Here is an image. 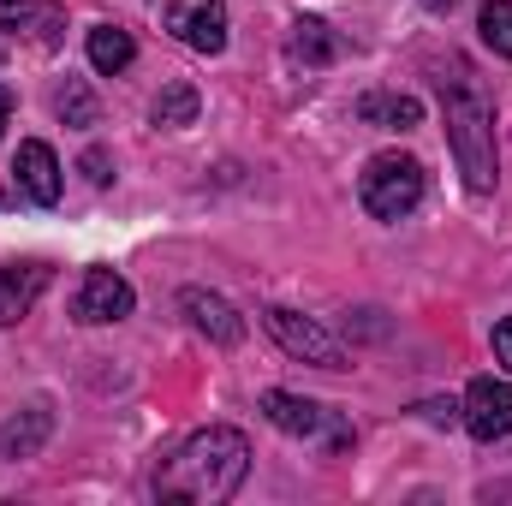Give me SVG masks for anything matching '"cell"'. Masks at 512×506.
<instances>
[{
	"label": "cell",
	"mask_w": 512,
	"mask_h": 506,
	"mask_svg": "<svg viewBox=\"0 0 512 506\" xmlns=\"http://www.w3.org/2000/svg\"><path fill=\"white\" fill-rule=\"evenodd\" d=\"M423 6H429V12H453L459 0H423Z\"/></svg>",
	"instance_id": "cell-22"
},
{
	"label": "cell",
	"mask_w": 512,
	"mask_h": 506,
	"mask_svg": "<svg viewBox=\"0 0 512 506\" xmlns=\"http://www.w3.org/2000/svg\"><path fill=\"white\" fill-rule=\"evenodd\" d=\"M6 120H12V90L0 84V131H6Z\"/></svg>",
	"instance_id": "cell-21"
},
{
	"label": "cell",
	"mask_w": 512,
	"mask_h": 506,
	"mask_svg": "<svg viewBox=\"0 0 512 506\" xmlns=\"http://www.w3.org/2000/svg\"><path fill=\"white\" fill-rule=\"evenodd\" d=\"M477 30H483V42H489L501 60H512V0H483Z\"/></svg>",
	"instance_id": "cell-16"
},
{
	"label": "cell",
	"mask_w": 512,
	"mask_h": 506,
	"mask_svg": "<svg viewBox=\"0 0 512 506\" xmlns=\"http://www.w3.org/2000/svg\"><path fill=\"white\" fill-rule=\"evenodd\" d=\"M131 60H137V42H131V30H120V24H96L90 30V66L96 72H126Z\"/></svg>",
	"instance_id": "cell-13"
},
{
	"label": "cell",
	"mask_w": 512,
	"mask_h": 506,
	"mask_svg": "<svg viewBox=\"0 0 512 506\" xmlns=\"http://www.w3.org/2000/svg\"><path fill=\"white\" fill-rule=\"evenodd\" d=\"M262 417L280 429V435H304V441H328V453H346L352 447V423L340 417V411H328V405H316V399H304V393H286V387H274V393H262Z\"/></svg>",
	"instance_id": "cell-4"
},
{
	"label": "cell",
	"mask_w": 512,
	"mask_h": 506,
	"mask_svg": "<svg viewBox=\"0 0 512 506\" xmlns=\"http://www.w3.org/2000/svg\"><path fill=\"white\" fill-rule=\"evenodd\" d=\"M292 54L310 60V66H322V60L340 54V42H334V30H328L322 18H298V24H292Z\"/></svg>",
	"instance_id": "cell-14"
},
{
	"label": "cell",
	"mask_w": 512,
	"mask_h": 506,
	"mask_svg": "<svg viewBox=\"0 0 512 506\" xmlns=\"http://www.w3.org/2000/svg\"><path fill=\"white\" fill-rule=\"evenodd\" d=\"M72 316L90 322V328L120 322V316H131V286L114 274V268H90L84 286H78V298H72Z\"/></svg>",
	"instance_id": "cell-8"
},
{
	"label": "cell",
	"mask_w": 512,
	"mask_h": 506,
	"mask_svg": "<svg viewBox=\"0 0 512 506\" xmlns=\"http://www.w3.org/2000/svg\"><path fill=\"white\" fill-rule=\"evenodd\" d=\"M358 197L376 221H399L423 203V161L417 155H399V149H382L364 161V179H358Z\"/></svg>",
	"instance_id": "cell-3"
},
{
	"label": "cell",
	"mask_w": 512,
	"mask_h": 506,
	"mask_svg": "<svg viewBox=\"0 0 512 506\" xmlns=\"http://www.w3.org/2000/svg\"><path fill=\"white\" fill-rule=\"evenodd\" d=\"M465 429L477 441H501L512 435V381L501 376H477L465 387Z\"/></svg>",
	"instance_id": "cell-7"
},
{
	"label": "cell",
	"mask_w": 512,
	"mask_h": 506,
	"mask_svg": "<svg viewBox=\"0 0 512 506\" xmlns=\"http://www.w3.org/2000/svg\"><path fill=\"white\" fill-rule=\"evenodd\" d=\"M268 334L292 352V358H304V364H322V370H346V346L328 334V328H316L310 316H298V310H286V304H274L268 310Z\"/></svg>",
	"instance_id": "cell-5"
},
{
	"label": "cell",
	"mask_w": 512,
	"mask_h": 506,
	"mask_svg": "<svg viewBox=\"0 0 512 506\" xmlns=\"http://www.w3.org/2000/svg\"><path fill=\"white\" fill-rule=\"evenodd\" d=\"M167 30L197 48V54H221L227 48V6L221 0H173L167 6Z\"/></svg>",
	"instance_id": "cell-6"
},
{
	"label": "cell",
	"mask_w": 512,
	"mask_h": 506,
	"mask_svg": "<svg viewBox=\"0 0 512 506\" xmlns=\"http://www.w3.org/2000/svg\"><path fill=\"white\" fill-rule=\"evenodd\" d=\"M48 286V262H0V328H12Z\"/></svg>",
	"instance_id": "cell-11"
},
{
	"label": "cell",
	"mask_w": 512,
	"mask_h": 506,
	"mask_svg": "<svg viewBox=\"0 0 512 506\" xmlns=\"http://www.w3.org/2000/svg\"><path fill=\"white\" fill-rule=\"evenodd\" d=\"M495 358H501V370H512V316L495 328Z\"/></svg>",
	"instance_id": "cell-20"
},
{
	"label": "cell",
	"mask_w": 512,
	"mask_h": 506,
	"mask_svg": "<svg viewBox=\"0 0 512 506\" xmlns=\"http://www.w3.org/2000/svg\"><path fill=\"white\" fill-rule=\"evenodd\" d=\"M245 471H251V441L239 429H203V435H191L167 459V471L155 477V495L161 501L215 506V501H227V495H239Z\"/></svg>",
	"instance_id": "cell-2"
},
{
	"label": "cell",
	"mask_w": 512,
	"mask_h": 506,
	"mask_svg": "<svg viewBox=\"0 0 512 506\" xmlns=\"http://www.w3.org/2000/svg\"><path fill=\"white\" fill-rule=\"evenodd\" d=\"M358 114H364V120H376V126H393V131H411L417 120H423V108H417L411 96H364V102H358Z\"/></svg>",
	"instance_id": "cell-15"
},
{
	"label": "cell",
	"mask_w": 512,
	"mask_h": 506,
	"mask_svg": "<svg viewBox=\"0 0 512 506\" xmlns=\"http://www.w3.org/2000/svg\"><path fill=\"white\" fill-rule=\"evenodd\" d=\"M435 90H441V120H447V143L459 155L465 185L477 197H489L495 179H501V155H495V108H489L483 78L471 72V60L447 54L435 66Z\"/></svg>",
	"instance_id": "cell-1"
},
{
	"label": "cell",
	"mask_w": 512,
	"mask_h": 506,
	"mask_svg": "<svg viewBox=\"0 0 512 506\" xmlns=\"http://www.w3.org/2000/svg\"><path fill=\"white\" fill-rule=\"evenodd\" d=\"M84 173H90V185H108V179H114V173H108V155H102V149H90V155H84Z\"/></svg>",
	"instance_id": "cell-19"
},
{
	"label": "cell",
	"mask_w": 512,
	"mask_h": 506,
	"mask_svg": "<svg viewBox=\"0 0 512 506\" xmlns=\"http://www.w3.org/2000/svg\"><path fill=\"white\" fill-rule=\"evenodd\" d=\"M12 173H18V191L30 197V203H42V209H54L60 203V161H54V149L48 143H18V155H12Z\"/></svg>",
	"instance_id": "cell-10"
},
{
	"label": "cell",
	"mask_w": 512,
	"mask_h": 506,
	"mask_svg": "<svg viewBox=\"0 0 512 506\" xmlns=\"http://www.w3.org/2000/svg\"><path fill=\"white\" fill-rule=\"evenodd\" d=\"M179 310H185V316H191V328H197V334H209L215 346H239V340H245V316H239L221 292L185 286V292H179Z\"/></svg>",
	"instance_id": "cell-9"
},
{
	"label": "cell",
	"mask_w": 512,
	"mask_h": 506,
	"mask_svg": "<svg viewBox=\"0 0 512 506\" xmlns=\"http://www.w3.org/2000/svg\"><path fill=\"white\" fill-rule=\"evenodd\" d=\"M48 435H54V411L36 399V405H24L18 417L0 423V459H30V453H42Z\"/></svg>",
	"instance_id": "cell-12"
},
{
	"label": "cell",
	"mask_w": 512,
	"mask_h": 506,
	"mask_svg": "<svg viewBox=\"0 0 512 506\" xmlns=\"http://www.w3.org/2000/svg\"><path fill=\"white\" fill-rule=\"evenodd\" d=\"M191 120H197V90H191V84L161 90V102H155V126H191Z\"/></svg>",
	"instance_id": "cell-18"
},
{
	"label": "cell",
	"mask_w": 512,
	"mask_h": 506,
	"mask_svg": "<svg viewBox=\"0 0 512 506\" xmlns=\"http://www.w3.org/2000/svg\"><path fill=\"white\" fill-rule=\"evenodd\" d=\"M54 114H60L66 126H96V96H90L78 78H66V84L54 90Z\"/></svg>",
	"instance_id": "cell-17"
}]
</instances>
